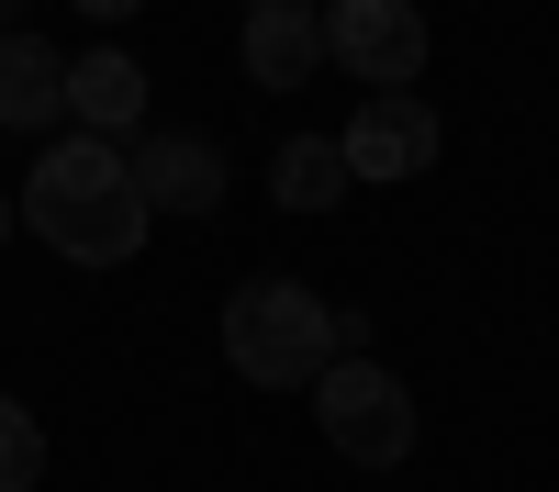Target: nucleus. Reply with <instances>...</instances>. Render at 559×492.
<instances>
[{
  "label": "nucleus",
  "mask_w": 559,
  "mask_h": 492,
  "mask_svg": "<svg viewBox=\"0 0 559 492\" xmlns=\"http://www.w3.org/2000/svg\"><path fill=\"white\" fill-rule=\"evenodd\" d=\"M0 224H12V202H0Z\"/></svg>",
  "instance_id": "obj_14"
},
{
  "label": "nucleus",
  "mask_w": 559,
  "mask_h": 492,
  "mask_svg": "<svg viewBox=\"0 0 559 492\" xmlns=\"http://www.w3.org/2000/svg\"><path fill=\"white\" fill-rule=\"evenodd\" d=\"M302 12H324V0H302Z\"/></svg>",
  "instance_id": "obj_13"
},
{
  "label": "nucleus",
  "mask_w": 559,
  "mask_h": 492,
  "mask_svg": "<svg viewBox=\"0 0 559 492\" xmlns=\"http://www.w3.org/2000/svg\"><path fill=\"white\" fill-rule=\"evenodd\" d=\"M324 68L369 89H414L426 79V12L414 0H324Z\"/></svg>",
  "instance_id": "obj_4"
},
{
  "label": "nucleus",
  "mask_w": 559,
  "mask_h": 492,
  "mask_svg": "<svg viewBox=\"0 0 559 492\" xmlns=\"http://www.w3.org/2000/svg\"><path fill=\"white\" fill-rule=\"evenodd\" d=\"M79 12H90V23H134V12H146V0H79Z\"/></svg>",
  "instance_id": "obj_12"
},
{
  "label": "nucleus",
  "mask_w": 559,
  "mask_h": 492,
  "mask_svg": "<svg viewBox=\"0 0 559 492\" xmlns=\"http://www.w3.org/2000/svg\"><path fill=\"white\" fill-rule=\"evenodd\" d=\"M68 112V57L45 34H0V123L12 134H45Z\"/></svg>",
  "instance_id": "obj_9"
},
{
  "label": "nucleus",
  "mask_w": 559,
  "mask_h": 492,
  "mask_svg": "<svg viewBox=\"0 0 559 492\" xmlns=\"http://www.w3.org/2000/svg\"><path fill=\"white\" fill-rule=\"evenodd\" d=\"M347 347H369V325L336 313V302H313L302 280H247L224 302V358H236V381H258V392H313Z\"/></svg>",
  "instance_id": "obj_2"
},
{
  "label": "nucleus",
  "mask_w": 559,
  "mask_h": 492,
  "mask_svg": "<svg viewBox=\"0 0 559 492\" xmlns=\"http://www.w3.org/2000/svg\"><path fill=\"white\" fill-rule=\"evenodd\" d=\"M347 191H358V179H347V157H336V134H292V146L269 157V202H280V213H336Z\"/></svg>",
  "instance_id": "obj_10"
},
{
  "label": "nucleus",
  "mask_w": 559,
  "mask_h": 492,
  "mask_svg": "<svg viewBox=\"0 0 559 492\" xmlns=\"http://www.w3.org/2000/svg\"><path fill=\"white\" fill-rule=\"evenodd\" d=\"M313 425H324V447H336V459L392 470L403 447H414V392H403V381H392L369 347H347L336 370L313 381Z\"/></svg>",
  "instance_id": "obj_3"
},
{
  "label": "nucleus",
  "mask_w": 559,
  "mask_h": 492,
  "mask_svg": "<svg viewBox=\"0 0 559 492\" xmlns=\"http://www.w3.org/2000/svg\"><path fill=\"white\" fill-rule=\"evenodd\" d=\"M437 112L414 101V89H381V101H358V123L336 134V157H347V179H426L437 168Z\"/></svg>",
  "instance_id": "obj_5"
},
{
  "label": "nucleus",
  "mask_w": 559,
  "mask_h": 492,
  "mask_svg": "<svg viewBox=\"0 0 559 492\" xmlns=\"http://www.w3.org/2000/svg\"><path fill=\"white\" fill-rule=\"evenodd\" d=\"M236 57H247L258 89H302V79L324 68V12H302V0H258Z\"/></svg>",
  "instance_id": "obj_8"
},
{
  "label": "nucleus",
  "mask_w": 559,
  "mask_h": 492,
  "mask_svg": "<svg viewBox=\"0 0 559 492\" xmlns=\"http://www.w3.org/2000/svg\"><path fill=\"white\" fill-rule=\"evenodd\" d=\"M123 179H134V202H146V213H179V224L224 213V157L202 146V134H134V146H123Z\"/></svg>",
  "instance_id": "obj_6"
},
{
  "label": "nucleus",
  "mask_w": 559,
  "mask_h": 492,
  "mask_svg": "<svg viewBox=\"0 0 559 492\" xmlns=\"http://www.w3.org/2000/svg\"><path fill=\"white\" fill-rule=\"evenodd\" d=\"M34 481H45V425L0 392V492H34Z\"/></svg>",
  "instance_id": "obj_11"
},
{
  "label": "nucleus",
  "mask_w": 559,
  "mask_h": 492,
  "mask_svg": "<svg viewBox=\"0 0 559 492\" xmlns=\"http://www.w3.org/2000/svg\"><path fill=\"white\" fill-rule=\"evenodd\" d=\"M12 213L57 257H79V268H123L134 247H146V224H157L146 202H134V179H123V146H102V134H57V146L34 157Z\"/></svg>",
  "instance_id": "obj_1"
},
{
  "label": "nucleus",
  "mask_w": 559,
  "mask_h": 492,
  "mask_svg": "<svg viewBox=\"0 0 559 492\" xmlns=\"http://www.w3.org/2000/svg\"><path fill=\"white\" fill-rule=\"evenodd\" d=\"M68 123H79V134H102V146H134V123H146V68L112 57V45L68 57Z\"/></svg>",
  "instance_id": "obj_7"
}]
</instances>
